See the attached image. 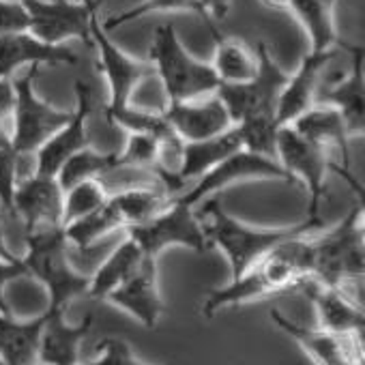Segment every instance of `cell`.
I'll return each mask as SVG.
<instances>
[{
  "mask_svg": "<svg viewBox=\"0 0 365 365\" xmlns=\"http://www.w3.org/2000/svg\"><path fill=\"white\" fill-rule=\"evenodd\" d=\"M198 217L202 222L209 247L213 245L222 250L224 256L228 258L232 279L243 275L247 269H252L264 254H269L282 241L303 232H316L322 228L320 217H305L299 224L279 226V228L250 226L237 220L235 215H230L220 198L207 200L205 211L198 213Z\"/></svg>",
  "mask_w": 365,
  "mask_h": 365,
  "instance_id": "cell-1",
  "label": "cell"
},
{
  "mask_svg": "<svg viewBox=\"0 0 365 365\" xmlns=\"http://www.w3.org/2000/svg\"><path fill=\"white\" fill-rule=\"evenodd\" d=\"M69 241L63 226L39 228L26 232V250L20 256L26 273L35 277L48 292V307L67 309L78 297H86L91 275L73 269L69 260Z\"/></svg>",
  "mask_w": 365,
  "mask_h": 365,
  "instance_id": "cell-2",
  "label": "cell"
},
{
  "mask_svg": "<svg viewBox=\"0 0 365 365\" xmlns=\"http://www.w3.org/2000/svg\"><path fill=\"white\" fill-rule=\"evenodd\" d=\"M365 273V232H363V200L333 228L322 235H312V279L324 286L346 288L350 282H361Z\"/></svg>",
  "mask_w": 365,
  "mask_h": 365,
  "instance_id": "cell-3",
  "label": "cell"
},
{
  "mask_svg": "<svg viewBox=\"0 0 365 365\" xmlns=\"http://www.w3.org/2000/svg\"><path fill=\"white\" fill-rule=\"evenodd\" d=\"M148 56L155 67V76L161 80L165 103L207 97L220 86L211 63L192 56V52L180 43L172 24L155 29Z\"/></svg>",
  "mask_w": 365,
  "mask_h": 365,
  "instance_id": "cell-4",
  "label": "cell"
},
{
  "mask_svg": "<svg viewBox=\"0 0 365 365\" xmlns=\"http://www.w3.org/2000/svg\"><path fill=\"white\" fill-rule=\"evenodd\" d=\"M39 67H29V71L16 80V108L11 114V148L16 153H35L50 135H54L69 118L71 110H61L39 97L35 80Z\"/></svg>",
  "mask_w": 365,
  "mask_h": 365,
  "instance_id": "cell-5",
  "label": "cell"
},
{
  "mask_svg": "<svg viewBox=\"0 0 365 365\" xmlns=\"http://www.w3.org/2000/svg\"><path fill=\"white\" fill-rule=\"evenodd\" d=\"M275 159L292 182L299 180L307 190V217H320L318 213L327 198V174L335 168L329 159V150L301 135L292 125H282L275 138Z\"/></svg>",
  "mask_w": 365,
  "mask_h": 365,
  "instance_id": "cell-6",
  "label": "cell"
},
{
  "mask_svg": "<svg viewBox=\"0 0 365 365\" xmlns=\"http://www.w3.org/2000/svg\"><path fill=\"white\" fill-rule=\"evenodd\" d=\"M194 209L196 207L182 205L174 198L170 207H165L148 222L127 228V237L133 239L142 254L148 258H159L163 250L174 245L202 254L209 250V243L202 222Z\"/></svg>",
  "mask_w": 365,
  "mask_h": 365,
  "instance_id": "cell-7",
  "label": "cell"
},
{
  "mask_svg": "<svg viewBox=\"0 0 365 365\" xmlns=\"http://www.w3.org/2000/svg\"><path fill=\"white\" fill-rule=\"evenodd\" d=\"M256 54H258V71L250 82L220 84L215 91L222 103L226 106L232 125L256 114H267L277 118V99L288 80V73L275 63V58L271 56L264 43L256 46Z\"/></svg>",
  "mask_w": 365,
  "mask_h": 365,
  "instance_id": "cell-8",
  "label": "cell"
},
{
  "mask_svg": "<svg viewBox=\"0 0 365 365\" xmlns=\"http://www.w3.org/2000/svg\"><path fill=\"white\" fill-rule=\"evenodd\" d=\"M250 180H288V182H292L275 157H267V155H258V153L239 148L232 155H228L224 161H220L213 170H209L205 176H200L190 192L178 194L176 200H180L182 205H190V207H198L202 200H207L232 185H241V182H250Z\"/></svg>",
  "mask_w": 365,
  "mask_h": 365,
  "instance_id": "cell-9",
  "label": "cell"
},
{
  "mask_svg": "<svg viewBox=\"0 0 365 365\" xmlns=\"http://www.w3.org/2000/svg\"><path fill=\"white\" fill-rule=\"evenodd\" d=\"M29 14V33L37 39L65 46L69 39H82L93 46L91 22L97 16L101 0L93 3H76V0H20Z\"/></svg>",
  "mask_w": 365,
  "mask_h": 365,
  "instance_id": "cell-10",
  "label": "cell"
},
{
  "mask_svg": "<svg viewBox=\"0 0 365 365\" xmlns=\"http://www.w3.org/2000/svg\"><path fill=\"white\" fill-rule=\"evenodd\" d=\"M91 39L99 52V71L108 82V108L131 103L135 88L144 80L155 76L153 63L135 58L125 50H120L103 31L97 16L91 22Z\"/></svg>",
  "mask_w": 365,
  "mask_h": 365,
  "instance_id": "cell-11",
  "label": "cell"
},
{
  "mask_svg": "<svg viewBox=\"0 0 365 365\" xmlns=\"http://www.w3.org/2000/svg\"><path fill=\"white\" fill-rule=\"evenodd\" d=\"M91 112H93V88L86 82L78 80L76 82V108L71 110V118L35 150L37 174L56 176L61 165L71 155L91 146V138H88Z\"/></svg>",
  "mask_w": 365,
  "mask_h": 365,
  "instance_id": "cell-12",
  "label": "cell"
},
{
  "mask_svg": "<svg viewBox=\"0 0 365 365\" xmlns=\"http://www.w3.org/2000/svg\"><path fill=\"white\" fill-rule=\"evenodd\" d=\"M271 318L316 365H363V335H335L320 327L309 329L277 309L271 312Z\"/></svg>",
  "mask_w": 365,
  "mask_h": 365,
  "instance_id": "cell-13",
  "label": "cell"
},
{
  "mask_svg": "<svg viewBox=\"0 0 365 365\" xmlns=\"http://www.w3.org/2000/svg\"><path fill=\"white\" fill-rule=\"evenodd\" d=\"M112 305L135 318L142 327L155 329L163 316V299L159 292V271H157V258L144 256L138 269L118 284L108 297Z\"/></svg>",
  "mask_w": 365,
  "mask_h": 365,
  "instance_id": "cell-14",
  "label": "cell"
},
{
  "mask_svg": "<svg viewBox=\"0 0 365 365\" xmlns=\"http://www.w3.org/2000/svg\"><path fill=\"white\" fill-rule=\"evenodd\" d=\"M63 200L65 192L56 176L33 174L18 180L14 192L11 215L22 220L26 232L61 226L63 224Z\"/></svg>",
  "mask_w": 365,
  "mask_h": 365,
  "instance_id": "cell-15",
  "label": "cell"
},
{
  "mask_svg": "<svg viewBox=\"0 0 365 365\" xmlns=\"http://www.w3.org/2000/svg\"><path fill=\"white\" fill-rule=\"evenodd\" d=\"M165 120L170 123L172 131L182 140V142H198V140H209L215 138L224 131H228L232 125V118L217 97V93L190 99V101H176V103H165L161 110Z\"/></svg>",
  "mask_w": 365,
  "mask_h": 365,
  "instance_id": "cell-16",
  "label": "cell"
},
{
  "mask_svg": "<svg viewBox=\"0 0 365 365\" xmlns=\"http://www.w3.org/2000/svg\"><path fill=\"white\" fill-rule=\"evenodd\" d=\"M292 127L305 135L307 140H312L314 144L322 146L324 150H335L339 157H341V163L337 168V172L346 178L348 185L354 190V194H363L359 180L352 176L350 172V135H348V129H346V123L341 118V114L329 106V103H316L312 106L307 112H303L294 123Z\"/></svg>",
  "mask_w": 365,
  "mask_h": 365,
  "instance_id": "cell-17",
  "label": "cell"
},
{
  "mask_svg": "<svg viewBox=\"0 0 365 365\" xmlns=\"http://www.w3.org/2000/svg\"><path fill=\"white\" fill-rule=\"evenodd\" d=\"M297 292H303L314 303L320 329L335 335H363V307L346 294V288L324 286L307 277Z\"/></svg>",
  "mask_w": 365,
  "mask_h": 365,
  "instance_id": "cell-18",
  "label": "cell"
},
{
  "mask_svg": "<svg viewBox=\"0 0 365 365\" xmlns=\"http://www.w3.org/2000/svg\"><path fill=\"white\" fill-rule=\"evenodd\" d=\"M333 52H307L288 80L277 99V123L292 125L303 112L318 103V86Z\"/></svg>",
  "mask_w": 365,
  "mask_h": 365,
  "instance_id": "cell-19",
  "label": "cell"
},
{
  "mask_svg": "<svg viewBox=\"0 0 365 365\" xmlns=\"http://www.w3.org/2000/svg\"><path fill=\"white\" fill-rule=\"evenodd\" d=\"M350 56L352 65L344 78L329 84L322 95V103L333 106L348 129L350 138H361L365 131V58H363V46H350L341 43Z\"/></svg>",
  "mask_w": 365,
  "mask_h": 365,
  "instance_id": "cell-20",
  "label": "cell"
},
{
  "mask_svg": "<svg viewBox=\"0 0 365 365\" xmlns=\"http://www.w3.org/2000/svg\"><path fill=\"white\" fill-rule=\"evenodd\" d=\"M65 312L67 309L58 307L46 309V322L39 341L41 365H80V350L93 327V314H86L78 324H69Z\"/></svg>",
  "mask_w": 365,
  "mask_h": 365,
  "instance_id": "cell-21",
  "label": "cell"
},
{
  "mask_svg": "<svg viewBox=\"0 0 365 365\" xmlns=\"http://www.w3.org/2000/svg\"><path fill=\"white\" fill-rule=\"evenodd\" d=\"M78 56L67 46H52L37 39L29 31L0 37V78L14 76L20 67L41 65H76Z\"/></svg>",
  "mask_w": 365,
  "mask_h": 365,
  "instance_id": "cell-22",
  "label": "cell"
},
{
  "mask_svg": "<svg viewBox=\"0 0 365 365\" xmlns=\"http://www.w3.org/2000/svg\"><path fill=\"white\" fill-rule=\"evenodd\" d=\"M239 148H243V144H241V135L237 127H230L228 131L209 140L182 142L180 165L174 174L178 194H182V187H185L190 180H198L200 176H205L209 170H213L220 161H224L228 155H232Z\"/></svg>",
  "mask_w": 365,
  "mask_h": 365,
  "instance_id": "cell-23",
  "label": "cell"
},
{
  "mask_svg": "<svg viewBox=\"0 0 365 365\" xmlns=\"http://www.w3.org/2000/svg\"><path fill=\"white\" fill-rule=\"evenodd\" d=\"M46 312L31 320H18L0 312V359L5 365H39V341Z\"/></svg>",
  "mask_w": 365,
  "mask_h": 365,
  "instance_id": "cell-24",
  "label": "cell"
},
{
  "mask_svg": "<svg viewBox=\"0 0 365 365\" xmlns=\"http://www.w3.org/2000/svg\"><path fill=\"white\" fill-rule=\"evenodd\" d=\"M286 9L305 31L309 52H335L341 43L335 22L337 0H288Z\"/></svg>",
  "mask_w": 365,
  "mask_h": 365,
  "instance_id": "cell-25",
  "label": "cell"
},
{
  "mask_svg": "<svg viewBox=\"0 0 365 365\" xmlns=\"http://www.w3.org/2000/svg\"><path fill=\"white\" fill-rule=\"evenodd\" d=\"M174 198L176 196L170 194L161 182H133L116 194H110V200L116 207L125 230L148 222L165 207H170Z\"/></svg>",
  "mask_w": 365,
  "mask_h": 365,
  "instance_id": "cell-26",
  "label": "cell"
},
{
  "mask_svg": "<svg viewBox=\"0 0 365 365\" xmlns=\"http://www.w3.org/2000/svg\"><path fill=\"white\" fill-rule=\"evenodd\" d=\"M211 67L220 84L250 82L258 71V54L241 39L217 35Z\"/></svg>",
  "mask_w": 365,
  "mask_h": 365,
  "instance_id": "cell-27",
  "label": "cell"
},
{
  "mask_svg": "<svg viewBox=\"0 0 365 365\" xmlns=\"http://www.w3.org/2000/svg\"><path fill=\"white\" fill-rule=\"evenodd\" d=\"M144 254L142 250L135 245L133 239H125L101 264L99 269L91 275V284H88V299H99L106 301V297L118 286L123 284L142 262Z\"/></svg>",
  "mask_w": 365,
  "mask_h": 365,
  "instance_id": "cell-28",
  "label": "cell"
},
{
  "mask_svg": "<svg viewBox=\"0 0 365 365\" xmlns=\"http://www.w3.org/2000/svg\"><path fill=\"white\" fill-rule=\"evenodd\" d=\"M123 220L116 211V207L112 205V200L108 198L106 205H101L99 209L73 220L71 224L63 226L65 237L69 241V245L78 247V250H91L97 241H101L106 235L120 230Z\"/></svg>",
  "mask_w": 365,
  "mask_h": 365,
  "instance_id": "cell-29",
  "label": "cell"
},
{
  "mask_svg": "<svg viewBox=\"0 0 365 365\" xmlns=\"http://www.w3.org/2000/svg\"><path fill=\"white\" fill-rule=\"evenodd\" d=\"M150 14H194L198 18H202V22L209 26V31L213 33V37H217V29L211 20V16L207 14L205 5L200 0H142L140 5L127 9V11H120L112 18H108L101 26L106 33L114 31V29H120L129 22H135V20H142Z\"/></svg>",
  "mask_w": 365,
  "mask_h": 365,
  "instance_id": "cell-30",
  "label": "cell"
},
{
  "mask_svg": "<svg viewBox=\"0 0 365 365\" xmlns=\"http://www.w3.org/2000/svg\"><path fill=\"white\" fill-rule=\"evenodd\" d=\"M114 170H116V153H101L93 146H86L76 155H71L61 165V170L56 172V180L63 187V192H67L69 187L78 185L82 180L103 178Z\"/></svg>",
  "mask_w": 365,
  "mask_h": 365,
  "instance_id": "cell-31",
  "label": "cell"
},
{
  "mask_svg": "<svg viewBox=\"0 0 365 365\" xmlns=\"http://www.w3.org/2000/svg\"><path fill=\"white\" fill-rule=\"evenodd\" d=\"M106 118L112 125L125 129L127 133H150V135L163 138L165 133L172 131L161 110H150V108H142L133 103H125L116 108L106 106Z\"/></svg>",
  "mask_w": 365,
  "mask_h": 365,
  "instance_id": "cell-32",
  "label": "cell"
},
{
  "mask_svg": "<svg viewBox=\"0 0 365 365\" xmlns=\"http://www.w3.org/2000/svg\"><path fill=\"white\" fill-rule=\"evenodd\" d=\"M110 198V190L103 182V178H88L82 180L78 185L69 187L65 192V200H63V224L67 226L73 220L99 209L101 205H106Z\"/></svg>",
  "mask_w": 365,
  "mask_h": 365,
  "instance_id": "cell-33",
  "label": "cell"
},
{
  "mask_svg": "<svg viewBox=\"0 0 365 365\" xmlns=\"http://www.w3.org/2000/svg\"><path fill=\"white\" fill-rule=\"evenodd\" d=\"M157 157H159V138L157 135L127 133L123 150L116 153V170L129 168V170L155 174L157 172Z\"/></svg>",
  "mask_w": 365,
  "mask_h": 365,
  "instance_id": "cell-34",
  "label": "cell"
},
{
  "mask_svg": "<svg viewBox=\"0 0 365 365\" xmlns=\"http://www.w3.org/2000/svg\"><path fill=\"white\" fill-rule=\"evenodd\" d=\"M86 365H146L142 363L129 341L125 337H103L97 348H95V356L86 363Z\"/></svg>",
  "mask_w": 365,
  "mask_h": 365,
  "instance_id": "cell-35",
  "label": "cell"
},
{
  "mask_svg": "<svg viewBox=\"0 0 365 365\" xmlns=\"http://www.w3.org/2000/svg\"><path fill=\"white\" fill-rule=\"evenodd\" d=\"M18 180H20V155L11 146L0 148V209L5 213H11Z\"/></svg>",
  "mask_w": 365,
  "mask_h": 365,
  "instance_id": "cell-36",
  "label": "cell"
},
{
  "mask_svg": "<svg viewBox=\"0 0 365 365\" xmlns=\"http://www.w3.org/2000/svg\"><path fill=\"white\" fill-rule=\"evenodd\" d=\"M29 14L20 0H0V37L29 31Z\"/></svg>",
  "mask_w": 365,
  "mask_h": 365,
  "instance_id": "cell-37",
  "label": "cell"
},
{
  "mask_svg": "<svg viewBox=\"0 0 365 365\" xmlns=\"http://www.w3.org/2000/svg\"><path fill=\"white\" fill-rule=\"evenodd\" d=\"M26 267L22 262V258L18 260H7L0 256V312L3 314H9V305H7V299H5V288L14 282V279H20V277H26Z\"/></svg>",
  "mask_w": 365,
  "mask_h": 365,
  "instance_id": "cell-38",
  "label": "cell"
},
{
  "mask_svg": "<svg viewBox=\"0 0 365 365\" xmlns=\"http://www.w3.org/2000/svg\"><path fill=\"white\" fill-rule=\"evenodd\" d=\"M16 108V80L14 76L0 78V125L11 118Z\"/></svg>",
  "mask_w": 365,
  "mask_h": 365,
  "instance_id": "cell-39",
  "label": "cell"
},
{
  "mask_svg": "<svg viewBox=\"0 0 365 365\" xmlns=\"http://www.w3.org/2000/svg\"><path fill=\"white\" fill-rule=\"evenodd\" d=\"M205 5L207 14L211 16V20H224L230 11L232 0H200Z\"/></svg>",
  "mask_w": 365,
  "mask_h": 365,
  "instance_id": "cell-40",
  "label": "cell"
},
{
  "mask_svg": "<svg viewBox=\"0 0 365 365\" xmlns=\"http://www.w3.org/2000/svg\"><path fill=\"white\" fill-rule=\"evenodd\" d=\"M5 211L0 209V215H3ZM0 256L7 258V260H18L20 256L11 250V245L7 243V237H5V228H3V217H0Z\"/></svg>",
  "mask_w": 365,
  "mask_h": 365,
  "instance_id": "cell-41",
  "label": "cell"
},
{
  "mask_svg": "<svg viewBox=\"0 0 365 365\" xmlns=\"http://www.w3.org/2000/svg\"><path fill=\"white\" fill-rule=\"evenodd\" d=\"M11 146V131L5 129V125H0V148Z\"/></svg>",
  "mask_w": 365,
  "mask_h": 365,
  "instance_id": "cell-42",
  "label": "cell"
},
{
  "mask_svg": "<svg viewBox=\"0 0 365 365\" xmlns=\"http://www.w3.org/2000/svg\"><path fill=\"white\" fill-rule=\"evenodd\" d=\"M267 7H275V9H284L288 5V0H262Z\"/></svg>",
  "mask_w": 365,
  "mask_h": 365,
  "instance_id": "cell-43",
  "label": "cell"
},
{
  "mask_svg": "<svg viewBox=\"0 0 365 365\" xmlns=\"http://www.w3.org/2000/svg\"><path fill=\"white\" fill-rule=\"evenodd\" d=\"M76 3H93V0H76Z\"/></svg>",
  "mask_w": 365,
  "mask_h": 365,
  "instance_id": "cell-44",
  "label": "cell"
},
{
  "mask_svg": "<svg viewBox=\"0 0 365 365\" xmlns=\"http://www.w3.org/2000/svg\"><path fill=\"white\" fill-rule=\"evenodd\" d=\"M0 365H5V361H3V359H0Z\"/></svg>",
  "mask_w": 365,
  "mask_h": 365,
  "instance_id": "cell-45",
  "label": "cell"
}]
</instances>
